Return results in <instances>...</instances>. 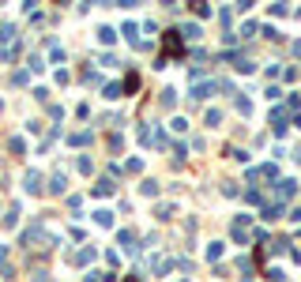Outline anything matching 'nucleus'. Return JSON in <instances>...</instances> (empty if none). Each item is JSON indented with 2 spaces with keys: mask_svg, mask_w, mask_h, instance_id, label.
Returning <instances> with one entry per match:
<instances>
[{
  "mask_svg": "<svg viewBox=\"0 0 301 282\" xmlns=\"http://www.w3.org/2000/svg\"><path fill=\"white\" fill-rule=\"evenodd\" d=\"M53 245H61V241L49 237V233L42 230V222H34L31 230H23V248H26V252H38V256H45V252H53Z\"/></svg>",
  "mask_w": 301,
  "mask_h": 282,
  "instance_id": "nucleus-1",
  "label": "nucleus"
},
{
  "mask_svg": "<svg viewBox=\"0 0 301 282\" xmlns=\"http://www.w3.org/2000/svg\"><path fill=\"white\" fill-rule=\"evenodd\" d=\"M23 188L26 192H31V196H38V192H45V184H42V173H26V177H23Z\"/></svg>",
  "mask_w": 301,
  "mask_h": 282,
  "instance_id": "nucleus-2",
  "label": "nucleus"
},
{
  "mask_svg": "<svg viewBox=\"0 0 301 282\" xmlns=\"http://www.w3.org/2000/svg\"><path fill=\"white\" fill-rule=\"evenodd\" d=\"M64 188H68V177H64V170H57L53 177H49V192H53V196H61Z\"/></svg>",
  "mask_w": 301,
  "mask_h": 282,
  "instance_id": "nucleus-3",
  "label": "nucleus"
},
{
  "mask_svg": "<svg viewBox=\"0 0 301 282\" xmlns=\"http://www.w3.org/2000/svg\"><path fill=\"white\" fill-rule=\"evenodd\" d=\"M0 278H15V267H12V260H8L4 245H0Z\"/></svg>",
  "mask_w": 301,
  "mask_h": 282,
  "instance_id": "nucleus-4",
  "label": "nucleus"
},
{
  "mask_svg": "<svg viewBox=\"0 0 301 282\" xmlns=\"http://www.w3.org/2000/svg\"><path fill=\"white\" fill-rule=\"evenodd\" d=\"M0 42H4V45H15V42H19L15 23H0Z\"/></svg>",
  "mask_w": 301,
  "mask_h": 282,
  "instance_id": "nucleus-5",
  "label": "nucleus"
},
{
  "mask_svg": "<svg viewBox=\"0 0 301 282\" xmlns=\"http://www.w3.org/2000/svg\"><path fill=\"white\" fill-rule=\"evenodd\" d=\"M110 192H113V177H102L94 184V196H110Z\"/></svg>",
  "mask_w": 301,
  "mask_h": 282,
  "instance_id": "nucleus-6",
  "label": "nucleus"
},
{
  "mask_svg": "<svg viewBox=\"0 0 301 282\" xmlns=\"http://www.w3.org/2000/svg\"><path fill=\"white\" fill-rule=\"evenodd\" d=\"M19 49H23V45H4V49H0V61H15V57H19Z\"/></svg>",
  "mask_w": 301,
  "mask_h": 282,
  "instance_id": "nucleus-7",
  "label": "nucleus"
},
{
  "mask_svg": "<svg viewBox=\"0 0 301 282\" xmlns=\"http://www.w3.org/2000/svg\"><path fill=\"white\" fill-rule=\"evenodd\" d=\"M19 222V203H12V207H8V215H4V226H15Z\"/></svg>",
  "mask_w": 301,
  "mask_h": 282,
  "instance_id": "nucleus-8",
  "label": "nucleus"
},
{
  "mask_svg": "<svg viewBox=\"0 0 301 282\" xmlns=\"http://www.w3.org/2000/svg\"><path fill=\"white\" fill-rule=\"evenodd\" d=\"M8 151H12V154H23V151H26V143H23V139H19V135H15V139L8 143Z\"/></svg>",
  "mask_w": 301,
  "mask_h": 282,
  "instance_id": "nucleus-9",
  "label": "nucleus"
},
{
  "mask_svg": "<svg viewBox=\"0 0 301 282\" xmlns=\"http://www.w3.org/2000/svg\"><path fill=\"white\" fill-rule=\"evenodd\" d=\"M26 64H31V72H42V68H45V61L38 53H31V61H26Z\"/></svg>",
  "mask_w": 301,
  "mask_h": 282,
  "instance_id": "nucleus-10",
  "label": "nucleus"
},
{
  "mask_svg": "<svg viewBox=\"0 0 301 282\" xmlns=\"http://www.w3.org/2000/svg\"><path fill=\"white\" fill-rule=\"evenodd\" d=\"M72 143H75V147H83V143H91V132H75V135H72Z\"/></svg>",
  "mask_w": 301,
  "mask_h": 282,
  "instance_id": "nucleus-11",
  "label": "nucleus"
},
{
  "mask_svg": "<svg viewBox=\"0 0 301 282\" xmlns=\"http://www.w3.org/2000/svg\"><path fill=\"white\" fill-rule=\"evenodd\" d=\"M91 260H94V248H83L79 256H75V264H91Z\"/></svg>",
  "mask_w": 301,
  "mask_h": 282,
  "instance_id": "nucleus-12",
  "label": "nucleus"
},
{
  "mask_svg": "<svg viewBox=\"0 0 301 282\" xmlns=\"http://www.w3.org/2000/svg\"><path fill=\"white\" fill-rule=\"evenodd\" d=\"M135 87H140V75H128V79H124V94H132Z\"/></svg>",
  "mask_w": 301,
  "mask_h": 282,
  "instance_id": "nucleus-13",
  "label": "nucleus"
},
{
  "mask_svg": "<svg viewBox=\"0 0 301 282\" xmlns=\"http://www.w3.org/2000/svg\"><path fill=\"white\" fill-rule=\"evenodd\" d=\"M94 218H98V226H113V215H110V211H98Z\"/></svg>",
  "mask_w": 301,
  "mask_h": 282,
  "instance_id": "nucleus-14",
  "label": "nucleus"
},
{
  "mask_svg": "<svg viewBox=\"0 0 301 282\" xmlns=\"http://www.w3.org/2000/svg\"><path fill=\"white\" fill-rule=\"evenodd\" d=\"M121 94H124V91H121L117 83H110V87H105V98H121Z\"/></svg>",
  "mask_w": 301,
  "mask_h": 282,
  "instance_id": "nucleus-15",
  "label": "nucleus"
},
{
  "mask_svg": "<svg viewBox=\"0 0 301 282\" xmlns=\"http://www.w3.org/2000/svg\"><path fill=\"white\" fill-rule=\"evenodd\" d=\"M98 38H102V42H105V45H110V42H113V38H117V34H113V31H110V26H102V31H98Z\"/></svg>",
  "mask_w": 301,
  "mask_h": 282,
  "instance_id": "nucleus-16",
  "label": "nucleus"
},
{
  "mask_svg": "<svg viewBox=\"0 0 301 282\" xmlns=\"http://www.w3.org/2000/svg\"><path fill=\"white\" fill-rule=\"evenodd\" d=\"M87 282H102V271H91V275H87Z\"/></svg>",
  "mask_w": 301,
  "mask_h": 282,
  "instance_id": "nucleus-17",
  "label": "nucleus"
},
{
  "mask_svg": "<svg viewBox=\"0 0 301 282\" xmlns=\"http://www.w3.org/2000/svg\"><path fill=\"white\" fill-rule=\"evenodd\" d=\"M124 282H140V278H135V275H132V278H124Z\"/></svg>",
  "mask_w": 301,
  "mask_h": 282,
  "instance_id": "nucleus-18",
  "label": "nucleus"
}]
</instances>
